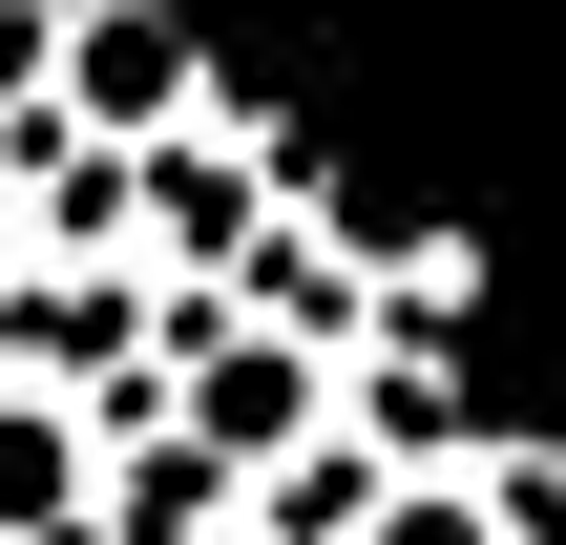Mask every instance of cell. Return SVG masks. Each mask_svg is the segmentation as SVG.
<instances>
[{"label":"cell","mask_w":566,"mask_h":545,"mask_svg":"<svg viewBox=\"0 0 566 545\" xmlns=\"http://www.w3.org/2000/svg\"><path fill=\"white\" fill-rule=\"evenodd\" d=\"M126 168V252L168 273V294H210L252 231H273V189H294V126L252 105V84H210L189 126H147V147H105Z\"/></svg>","instance_id":"1"},{"label":"cell","mask_w":566,"mask_h":545,"mask_svg":"<svg viewBox=\"0 0 566 545\" xmlns=\"http://www.w3.org/2000/svg\"><path fill=\"white\" fill-rule=\"evenodd\" d=\"M231 63H210V21H168V0H63L42 21V84H21V126L42 147H147V126H189Z\"/></svg>","instance_id":"2"},{"label":"cell","mask_w":566,"mask_h":545,"mask_svg":"<svg viewBox=\"0 0 566 545\" xmlns=\"http://www.w3.org/2000/svg\"><path fill=\"white\" fill-rule=\"evenodd\" d=\"M357 545H504V504H483V441H441V462H399V483L357 504Z\"/></svg>","instance_id":"3"},{"label":"cell","mask_w":566,"mask_h":545,"mask_svg":"<svg viewBox=\"0 0 566 545\" xmlns=\"http://www.w3.org/2000/svg\"><path fill=\"white\" fill-rule=\"evenodd\" d=\"M42 21H63V0H0V126H21V84H42Z\"/></svg>","instance_id":"4"},{"label":"cell","mask_w":566,"mask_h":545,"mask_svg":"<svg viewBox=\"0 0 566 545\" xmlns=\"http://www.w3.org/2000/svg\"><path fill=\"white\" fill-rule=\"evenodd\" d=\"M21 231H42V147L0 126V273H21Z\"/></svg>","instance_id":"5"}]
</instances>
